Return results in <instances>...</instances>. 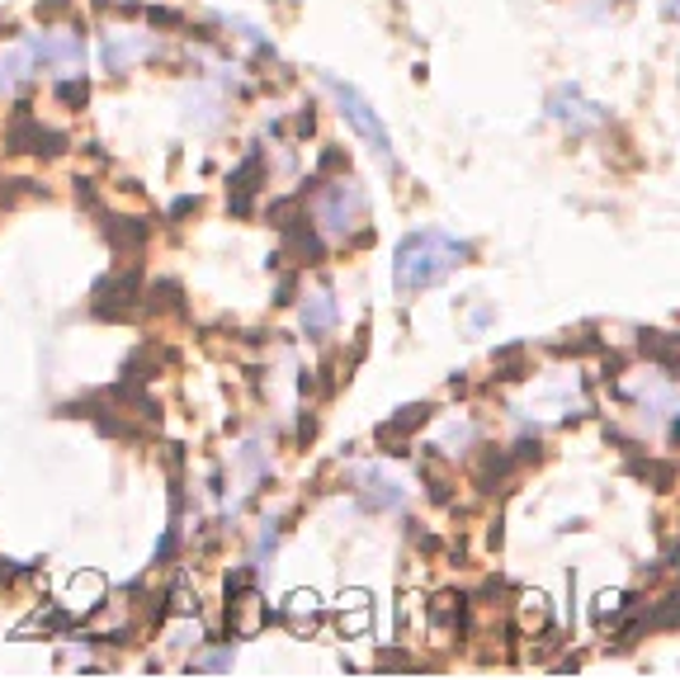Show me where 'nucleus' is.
<instances>
[{"instance_id":"nucleus-19","label":"nucleus","mask_w":680,"mask_h":680,"mask_svg":"<svg viewBox=\"0 0 680 680\" xmlns=\"http://www.w3.org/2000/svg\"><path fill=\"white\" fill-rule=\"evenodd\" d=\"M506 467H510V453L506 449H487V453H482V463H477V482H482V487H491V482L506 477Z\"/></svg>"},{"instance_id":"nucleus-22","label":"nucleus","mask_w":680,"mask_h":680,"mask_svg":"<svg viewBox=\"0 0 680 680\" xmlns=\"http://www.w3.org/2000/svg\"><path fill=\"white\" fill-rule=\"evenodd\" d=\"M194 666L198 671H227V666H232V652H212V657H198Z\"/></svg>"},{"instance_id":"nucleus-18","label":"nucleus","mask_w":680,"mask_h":680,"mask_svg":"<svg viewBox=\"0 0 680 680\" xmlns=\"http://www.w3.org/2000/svg\"><path fill=\"white\" fill-rule=\"evenodd\" d=\"M453 619H463V595H453V591L435 595V605H430V623H435V629H449Z\"/></svg>"},{"instance_id":"nucleus-3","label":"nucleus","mask_w":680,"mask_h":680,"mask_svg":"<svg viewBox=\"0 0 680 680\" xmlns=\"http://www.w3.org/2000/svg\"><path fill=\"white\" fill-rule=\"evenodd\" d=\"M364 222V190L354 180H336L331 190L317 194V227L345 241Z\"/></svg>"},{"instance_id":"nucleus-1","label":"nucleus","mask_w":680,"mask_h":680,"mask_svg":"<svg viewBox=\"0 0 680 680\" xmlns=\"http://www.w3.org/2000/svg\"><path fill=\"white\" fill-rule=\"evenodd\" d=\"M473 260V246L463 236H449L439 227H421V232L402 236V246L392 255V283L397 293L411 298V293H425L435 283H445L453 269H463Z\"/></svg>"},{"instance_id":"nucleus-5","label":"nucleus","mask_w":680,"mask_h":680,"mask_svg":"<svg viewBox=\"0 0 680 680\" xmlns=\"http://www.w3.org/2000/svg\"><path fill=\"white\" fill-rule=\"evenodd\" d=\"M28 52H34V62L57 71V76H81L85 71V42L81 34H66V28H48V34L28 38Z\"/></svg>"},{"instance_id":"nucleus-11","label":"nucleus","mask_w":680,"mask_h":680,"mask_svg":"<svg viewBox=\"0 0 680 680\" xmlns=\"http://www.w3.org/2000/svg\"><path fill=\"white\" fill-rule=\"evenodd\" d=\"M331 331H336V293L331 289H312L303 298V336L326 340Z\"/></svg>"},{"instance_id":"nucleus-13","label":"nucleus","mask_w":680,"mask_h":680,"mask_svg":"<svg viewBox=\"0 0 680 680\" xmlns=\"http://www.w3.org/2000/svg\"><path fill=\"white\" fill-rule=\"evenodd\" d=\"M34 52H28V42H14V48L0 52V95H14L20 85L34 76Z\"/></svg>"},{"instance_id":"nucleus-2","label":"nucleus","mask_w":680,"mask_h":680,"mask_svg":"<svg viewBox=\"0 0 680 680\" xmlns=\"http://www.w3.org/2000/svg\"><path fill=\"white\" fill-rule=\"evenodd\" d=\"M326 90H331L336 99H340V113H345V123L360 133L368 147H374V156L388 170H397V151H392V137H388V127H382V119H378V109L368 105V99L354 90V85H345L340 76H326Z\"/></svg>"},{"instance_id":"nucleus-6","label":"nucleus","mask_w":680,"mask_h":680,"mask_svg":"<svg viewBox=\"0 0 680 680\" xmlns=\"http://www.w3.org/2000/svg\"><path fill=\"white\" fill-rule=\"evenodd\" d=\"M265 619H269V605L246 581V572L227 581V629H232V638H255L265 629Z\"/></svg>"},{"instance_id":"nucleus-7","label":"nucleus","mask_w":680,"mask_h":680,"mask_svg":"<svg viewBox=\"0 0 680 680\" xmlns=\"http://www.w3.org/2000/svg\"><path fill=\"white\" fill-rule=\"evenodd\" d=\"M548 113H552V123L572 127V133H591V127H600V123L609 119L605 105L586 99V95L576 90V85H562V90H552V95H548Z\"/></svg>"},{"instance_id":"nucleus-21","label":"nucleus","mask_w":680,"mask_h":680,"mask_svg":"<svg viewBox=\"0 0 680 680\" xmlns=\"http://www.w3.org/2000/svg\"><path fill=\"white\" fill-rule=\"evenodd\" d=\"M85 95H90V85H85L81 76H57V99H62V105H85Z\"/></svg>"},{"instance_id":"nucleus-9","label":"nucleus","mask_w":680,"mask_h":680,"mask_svg":"<svg viewBox=\"0 0 680 680\" xmlns=\"http://www.w3.org/2000/svg\"><path fill=\"white\" fill-rule=\"evenodd\" d=\"M156 52V38H147V34H109L105 38V66L109 71H133L137 62H147V57Z\"/></svg>"},{"instance_id":"nucleus-14","label":"nucleus","mask_w":680,"mask_h":680,"mask_svg":"<svg viewBox=\"0 0 680 680\" xmlns=\"http://www.w3.org/2000/svg\"><path fill=\"white\" fill-rule=\"evenodd\" d=\"M283 232V251L293 255L298 265H307V260H321V236L312 232V222H298V218H289L279 227Z\"/></svg>"},{"instance_id":"nucleus-17","label":"nucleus","mask_w":680,"mask_h":680,"mask_svg":"<svg viewBox=\"0 0 680 680\" xmlns=\"http://www.w3.org/2000/svg\"><path fill=\"white\" fill-rule=\"evenodd\" d=\"M643 354H652L666 374L676 378V336H666V331H647L643 336Z\"/></svg>"},{"instance_id":"nucleus-20","label":"nucleus","mask_w":680,"mask_h":680,"mask_svg":"<svg viewBox=\"0 0 680 680\" xmlns=\"http://www.w3.org/2000/svg\"><path fill=\"white\" fill-rule=\"evenodd\" d=\"M520 615H524V629H538V623H548V600L544 595H520Z\"/></svg>"},{"instance_id":"nucleus-16","label":"nucleus","mask_w":680,"mask_h":680,"mask_svg":"<svg viewBox=\"0 0 680 680\" xmlns=\"http://www.w3.org/2000/svg\"><path fill=\"white\" fill-rule=\"evenodd\" d=\"M283 615H289V629H293V633H307V629H317V619H321V609H317V595H303V591H298L293 600H289V609H283Z\"/></svg>"},{"instance_id":"nucleus-4","label":"nucleus","mask_w":680,"mask_h":680,"mask_svg":"<svg viewBox=\"0 0 680 680\" xmlns=\"http://www.w3.org/2000/svg\"><path fill=\"white\" fill-rule=\"evenodd\" d=\"M62 147H66V137L52 133V127H42L28 105L14 109V119L5 127V151H14V156H62Z\"/></svg>"},{"instance_id":"nucleus-23","label":"nucleus","mask_w":680,"mask_h":680,"mask_svg":"<svg viewBox=\"0 0 680 680\" xmlns=\"http://www.w3.org/2000/svg\"><path fill=\"white\" fill-rule=\"evenodd\" d=\"M661 14H666V20H671V14H676V0H661Z\"/></svg>"},{"instance_id":"nucleus-10","label":"nucleus","mask_w":680,"mask_h":680,"mask_svg":"<svg viewBox=\"0 0 680 680\" xmlns=\"http://www.w3.org/2000/svg\"><path fill=\"white\" fill-rule=\"evenodd\" d=\"M260 180H265V156H260V147H251V156L232 170V180H227V190H232V212H251V198L260 190Z\"/></svg>"},{"instance_id":"nucleus-15","label":"nucleus","mask_w":680,"mask_h":680,"mask_svg":"<svg viewBox=\"0 0 680 680\" xmlns=\"http://www.w3.org/2000/svg\"><path fill=\"white\" fill-rule=\"evenodd\" d=\"M360 487H364V506L368 510H397V506H402V482H392L382 473H360Z\"/></svg>"},{"instance_id":"nucleus-8","label":"nucleus","mask_w":680,"mask_h":680,"mask_svg":"<svg viewBox=\"0 0 680 680\" xmlns=\"http://www.w3.org/2000/svg\"><path fill=\"white\" fill-rule=\"evenodd\" d=\"M137 269L133 265H127L123 269V275H119V269H113V275L105 279V283H99V289H95V317H133V303H142V289H137Z\"/></svg>"},{"instance_id":"nucleus-12","label":"nucleus","mask_w":680,"mask_h":680,"mask_svg":"<svg viewBox=\"0 0 680 680\" xmlns=\"http://www.w3.org/2000/svg\"><path fill=\"white\" fill-rule=\"evenodd\" d=\"M425 421H430V402H411V406H402L397 416H388V421L378 425V445H382V449L406 445V435H411V430H421Z\"/></svg>"}]
</instances>
